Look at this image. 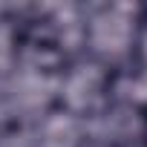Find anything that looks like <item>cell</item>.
<instances>
[{
	"label": "cell",
	"instance_id": "obj_1",
	"mask_svg": "<svg viewBox=\"0 0 147 147\" xmlns=\"http://www.w3.org/2000/svg\"><path fill=\"white\" fill-rule=\"evenodd\" d=\"M144 23L147 6L136 3L81 6V55L115 75H124L133 69Z\"/></svg>",
	"mask_w": 147,
	"mask_h": 147
},
{
	"label": "cell",
	"instance_id": "obj_2",
	"mask_svg": "<svg viewBox=\"0 0 147 147\" xmlns=\"http://www.w3.org/2000/svg\"><path fill=\"white\" fill-rule=\"evenodd\" d=\"M115 92H118L115 72L81 55L55 78V110L87 127L115 101Z\"/></svg>",
	"mask_w": 147,
	"mask_h": 147
},
{
	"label": "cell",
	"instance_id": "obj_3",
	"mask_svg": "<svg viewBox=\"0 0 147 147\" xmlns=\"http://www.w3.org/2000/svg\"><path fill=\"white\" fill-rule=\"evenodd\" d=\"M141 147H147V104L141 110Z\"/></svg>",
	"mask_w": 147,
	"mask_h": 147
}]
</instances>
